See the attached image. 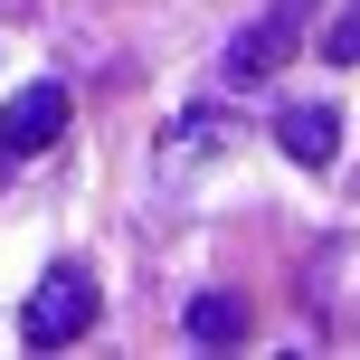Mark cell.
Segmentation results:
<instances>
[{
    "label": "cell",
    "instance_id": "4",
    "mask_svg": "<svg viewBox=\"0 0 360 360\" xmlns=\"http://www.w3.org/2000/svg\"><path fill=\"white\" fill-rule=\"evenodd\" d=\"M275 152L304 162V171H323L332 152H342V114H332V105H285V114H275Z\"/></svg>",
    "mask_w": 360,
    "mask_h": 360
},
{
    "label": "cell",
    "instance_id": "5",
    "mask_svg": "<svg viewBox=\"0 0 360 360\" xmlns=\"http://www.w3.org/2000/svg\"><path fill=\"white\" fill-rule=\"evenodd\" d=\"M218 133H228V114H218V105H209V114H180V124L162 133V152H152V162H162V180H190L199 152H209Z\"/></svg>",
    "mask_w": 360,
    "mask_h": 360
},
{
    "label": "cell",
    "instance_id": "3",
    "mask_svg": "<svg viewBox=\"0 0 360 360\" xmlns=\"http://www.w3.org/2000/svg\"><path fill=\"white\" fill-rule=\"evenodd\" d=\"M294 38H304V0H275V10H256V29L237 38L228 67H218V86H266V76L294 57Z\"/></svg>",
    "mask_w": 360,
    "mask_h": 360
},
{
    "label": "cell",
    "instance_id": "7",
    "mask_svg": "<svg viewBox=\"0 0 360 360\" xmlns=\"http://www.w3.org/2000/svg\"><path fill=\"white\" fill-rule=\"evenodd\" d=\"M323 57L332 67H360V0H342V10L323 19Z\"/></svg>",
    "mask_w": 360,
    "mask_h": 360
},
{
    "label": "cell",
    "instance_id": "1",
    "mask_svg": "<svg viewBox=\"0 0 360 360\" xmlns=\"http://www.w3.org/2000/svg\"><path fill=\"white\" fill-rule=\"evenodd\" d=\"M86 323H95V275L86 266H48L29 285V304H19V342L29 351H67Z\"/></svg>",
    "mask_w": 360,
    "mask_h": 360
},
{
    "label": "cell",
    "instance_id": "6",
    "mask_svg": "<svg viewBox=\"0 0 360 360\" xmlns=\"http://www.w3.org/2000/svg\"><path fill=\"white\" fill-rule=\"evenodd\" d=\"M190 342H247V304H237V294H199L190 304Z\"/></svg>",
    "mask_w": 360,
    "mask_h": 360
},
{
    "label": "cell",
    "instance_id": "2",
    "mask_svg": "<svg viewBox=\"0 0 360 360\" xmlns=\"http://www.w3.org/2000/svg\"><path fill=\"white\" fill-rule=\"evenodd\" d=\"M67 124H76V95L67 86H19L10 105H0V162H38Z\"/></svg>",
    "mask_w": 360,
    "mask_h": 360
}]
</instances>
